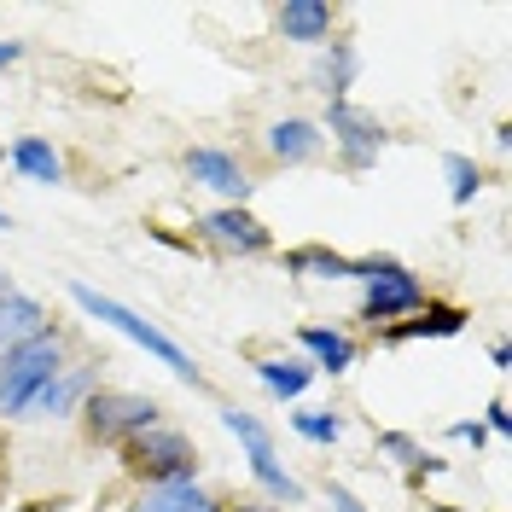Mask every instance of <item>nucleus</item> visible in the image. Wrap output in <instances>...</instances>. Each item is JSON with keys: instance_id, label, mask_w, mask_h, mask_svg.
<instances>
[{"instance_id": "14", "label": "nucleus", "mask_w": 512, "mask_h": 512, "mask_svg": "<svg viewBox=\"0 0 512 512\" xmlns=\"http://www.w3.org/2000/svg\"><path fill=\"white\" fill-rule=\"evenodd\" d=\"M251 367H256V379L268 384V396H280V402H297L315 384V367L303 355H256Z\"/></svg>"}, {"instance_id": "4", "label": "nucleus", "mask_w": 512, "mask_h": 512, "mask_svg": "<svg viewBox=\"0 0 512 512\" xmlns=\"http://www.w3.org/2000/svg\"><path fill=\"white\" fill-rule=\"evenodd\" d=\"M355 280L367 286V297H361V320H367L373 332H379V326H396L402 315H414V309L431 303L425 286H419L396 256H355Z\"/></svg>"}, {"instance_id": "31", "label": "nucleus", "mask_w": 512, "mask_h": 512, "mask_svg": "<svg viewBox=\"0 0 512 512\" xmlns=\"http://www.w3.org/2000/svg\"><path fill=\"white\" fill-rule=\"evenodd\" d=\"M0 163H6V146H0Z\"/></svg>"}, {"instance_id": "28", "label": "nucleus", "mask_w": 512, "mask_h": 512, "mask_svg": "<svg viewBox=\"0 0 512 512\" xmlns=\"http://www.w3.org/2000/svg\"><path fill=\"white\" fill-rule=\"evenodd\" d=\"M222 512H274V507H256V501H239V507H222Z\"/></svg>"}, {"instance_id": "16", "label": "nucleus", "mask_w": 512, "mask_h": 512, "mask_svg": "<svg viewBox=\"0 0 512 512\" xmlns=\"http://www.w3.org/2000/svg\"><path fill=\"white\" fill-rule=\"evenodd\" d=\"M88 396H94V361H88V367H59V373H53V384L35 396V408L59 419V414H76Z\"/></svg>"}, {"instance_id": "11", "label": "nucleus", "mask_w": 512, "mask_h": 512, "mask_svg": "<svg viewBox=\"0 0 512 512\" xmlns=\"http://www.w3.org/2000/svg\"><path fill=\"white\" fill-rule=\"evenodd\" d=\"M297 344H303V361L315 373H350L355 367V338L350 332H332V326H297Z\"/></svg>"}, {"instance_id": "10", "label": "nucleus", "mask_w": 512, "mask_h": 512, "mask_svg": "<svg viewBox=\"0 0 512 512\" xmlns=\"http://www.w3.org/2000/svg\"><path fill=\"white\" fill-rule=\"evenodd\" d=\"M262 146H268L274 163L297 169V163H315L320 152H326V134H320V123H309V117H280V123L262 128Z\"/></svg>"}, {"instance_id": "1", "label": "nucleus", "mask_w": 512, "mask_h": 512, "mask_svg": "<svg viewBox=\"0 0 512 512\" xmlns=\"http://www.w3.org/2000/svg\"><path fill=\"white\" fill-rule=\"evenodd\" d=\"M117 460L134 483L146 489H175V483H198V448L187 431L175 425H152V431H134L128 443H117Z\"/></svg>"}, {"instance_id": "24", "label": "nucleus", "mask_w": 512, "mask_h": 512, "mask_svg": "<svg viewBox=\"0 0 512 512\" xmlns=\"http://www.w3.org/2000/svg\"><path fill=\"white\" fill-rule=\"evenodd\" d=\"M448 437H460V443L478 448L483 443V425H478V419H460V425H448Z\"/></svg>"}, {"instance_id": "8", "label": "nucleus", "mask_w": 512, "mask_h": 512, "mask_svg": "<svg viewBox=\"0 0 512 512\" xmlns=\"http://www.w3.org/2000/svg\"><path fill=\"white\" fill-rule=\"evenodd\" d=\"M198 239H204L210 251H222V256H262L268 245H274V233L256 222L245 204H222V210L198 216Z\"/></svg>"}, {"instance_id": "17", "label": "nucleus", "mask_w": 512, "mask_h": 512, "mask_svg": "<svg viewBox=\"0 0 512 512\" xmlns=\"http://www.w3.org/2000/svg\"><path fill=\"white\" fill-rule=\"evenodd\" d=\"M460 326H466V309H454V303H425V309H414V320L384 326V338H396V344H408V338H454Z\"/></svg>"}, {"instance_id": "6", "label": "nucleus", "mask_w": 512, "mask_h": 512, "mask_svg": "<svg viewBox=\"0 0 512 512\" xmlns=\"http://www.w3.org/2000/svg\"><path fill=\"white\" fill-rule=\"evenodd\" d=\"M222 425L239 437V443H245V460H251V478L262 483V495H268V501H286V507H297V501H303V483L280 466V454H274V431H268L256 414H245V408H222Z\"/></svg>"}, {"instance_id": "18", "label": "nucleus", "mask_w": 512, "mask_h": 512, "mask_svg": "<svg viewBox=\"0 0 512 512\" xmlns=\"http://www.w3.org/2000/svg\"><path fill=\"white\" fill-rule=\"evenodd\" d=\"M286 274H309V280H355V256L332 251V245H291Z\"/></svg>"}, {"instance_id": "20", "label": "nucleus", "mask_w": 512, "mask_h": 512, "mask_svg": "<svg viewBox=\"0 0 512 512\" xmlns=\"http://www.w3.org/2000/svg\"><path fill=\"white\" fill-rule=\"evenodd\" d=\"M291 431L303 437V443L315 448H332L344 437V414H332V408H309V414H291Z\"/></svg>"}, {"instance_id": "13", "label": "nucleus", "mask_w": 512, "mask_h": 512, "mask_svg": "<svg viewBox=\"0 0 512 512\" xmlns=\"http://www.w3.org/2000/svg\"><path fill=\"white\" fill-rule=\"evenodd\" d=\"M47 332V309L35 303L30 291H6L0 297V350H12V344H30V338H41Z\"/></svg>"}, {"instance_id": "23", "label": "nucleus", "mask_w": 512, "mask_h": 512, "mask_svg": "<svg viewBox=\"0 0 512 512\" xmlns=\"http://www.w3.org/2000/svg\"><path fill=\"white\" fill-rule=\"evenodd\" d=\"M326 507L332 512H367V501L355 495L350 483H326Z\"/></svg>"}, {"instance_id": "27", "label": "nucleus", "mask_w": 512, "mask_h": 512, "mask_svg": "<svg viewBox=\"0 0 512 512\" xmlns=\"http://www.w3.org/2000/svg\"><path fill=\"white\" fill-rule=\"evenodd\" d=\"M187 512H222V501H216V495H204V489H198V495H192V507Z\"/></svg>"}, {"instance_id": "12", "label": "nucleus", "mask_w": 512, "mask_h": 512, "mask_svg": "<svg viewBox=\"0 0 512 512\" xmlns=\"http://www.w3.org/2000/svg\"><path fill=\"white\" fill-rule=\"evenodd\" d=\"M274 24L286 41L297 47H320V41H332V6L326 0H286L280 12H274Z\"/></svg>"}, {"instance_id": "21", "label": "nucleus", "mask_w": 512, "mask_h": 512, "mask_svg": "<svg viewBox=\"0 0 512 512\" xmlns=\"http://www.w3.org/2000/svg\"><path fill=\"white\" fill-rule=\"evenodd\" d=\"M443 175H448V198H454V204H472V198L483 192V169L466 158V152H448Z\"/></svg>"}, {"instance_id": "19", "label": "nucleus", "mask_w": 512, "mask_h": 512, "mask_svg": "<svg viewBox=\"0 0 512 512\" xmlns=\"http://www.w3.org/2000/svg\"><path fill=\"white\" fill-rule=\"evenodd\" d=\"M355 47L350 41H326V59H320V70H315V82H320V94L326 99H350V88H355Z\"/></svg>"}, {"instance_id": "26", "label": "nucleus", "mask_w": 512, "mask_h": 512, "mask_svg": "<svg viewBox=\"0 0 512 512\" xmlns=\"http://www.w3.org/2000/svg\"><path fill=\"white\" fill-rule=\"evenodd\" d=\"M18 59H24V41H0V70L18 64Z\"/></svg>"}, {"instance_id": "15", "label": "nucleus", "mask_w": 512, "mask_h": 512, "mask_svg": "<svg viewBox=\"0 0 512 512\" xmlns=\"http://www.w3.org/2000/svg\"><path fill=\"white\" fill-rule=\"evenodd\" d=\"M6 158H12V169H18L24 181H41V187H59L64 181V158L41 140V134H18V140L6 146Z\"/></svg>"}, {"instance_id": "25", "label": "nucleus", "mask_w": 512, "mask_h": 512, "mask_svg": "<svg viewBox=\"0 0 512 512\" xmlns=\"http://www.w3.org/2000/svg\"><path fill=\"white\" fill-rule=\"evenodd\" d=\"M489 431H501V437L512 431V408H507V402H495V408H489Z\"/></svg>"}, {"instance_id": "29", "label": "nucleus", "mask_w": 512, "mask_h": 512, "mask_svg": "<svg viewBox=\"0 0 512 512\" xmlns=\"http://www.w3.org/2000/svg\"><path fill=\"white\" fill-rule=\"evenodd\" d=\"M0 227H12V216H6V204H0Z\"/></svg>"}, {"instance_id": "3", "label": "nucleus", "mask_w": 512, "mask_h": 512, "mask_svg": "<svg viewBox=\"0 0 512 512\" xmlns=\"http://www.w3.org/2000/svg\"><path fill=\"white\" fill-rule=\"evenodd\" d=\"M64 367V332H41L30 344H12V350H0V414H30L35 396L53 384V373Z\"/></svg>"}, {"instance_id": "7", "label": "nucleus", "mask_w": 512, "mask_h": 512, "mask_svg": "<svg viewBox=\"0 0 512 512\" xmlns=\"http://www.w3.org/2000/svg\"><path fill=\"white\" fill-rule=\"evenodd\" d=\"M320 134H332V146H338V158H344L350 175H367V169L379 163L384 140H390V128H384L373 111L350 105V99H326V123H320Z\"/></svg>"}, {"instance_id": "2", "label": "nucleus", "mask_w": 512, "mask_h": 512, "mask_svg": "<svg viewBox=\"0 0 512 512\" xmlns=\"http://www.w3.org/2000/svg\"><path fill=\"white\" fill-rule=\"evenodd\" d=\"M70 297H76V309H82V315H94V320H105V326H117L128 344H140L146 355H158V361L169 367V373H175V379H187L192 390H204V373H198V361H192V355L181 350L175 338H169V332H158V326H152L146 315H134L128 303H117V297H105V291H94V286H82V280L70 286Z\"/></svg>"}, {"instance_id": "9", "label": "nucleus", "mask_w": 512, "mask_h": 512, "mask_svg": "<svg viewBox=\"0 0 512 512\" xmlns=\"http://www.w3.org/2000/svg\"><path fill=\"white\" fill-rule=\"evenodd\" d=\"M187 175L192 181H198V187H210V192H222L227 204H245V198H251V169H245V163L233 158V152H222V146H192L187 158Z\"/></svg>"}, {"instance_id": "5", "label": "nucleus", "mask_w": 512, "mask_h": 512, "mask_svg": "<svg viewBox=\"0 0 512 512\" xmlns=\"http://www.w3.org/2000/svg\"><path fill=\"white\" fill-rule=\"evenodd\" d=\"M82 425H88L94 443L117 448V443H128L134 431L163 425V408H158V396H140V390H94V396L82 402Z\"/></svg>"}, {"instance_id": "22", "label": "nucleus", "mask_w": 512, "mask_h": 512, "mask_svg": "<svg viewBox=\"0 0 512 512\" xmlns=\"http://www.w3.org/2000/svg\"><path fill=\"white\" fill-rule=\"evenodd\" d=\"M379 448L396 460V466H408V472H437V466H443V460H437V454H425L408 431H379Z\"/></svg>"}, {"instance_id": "30", "label": "nucleus", "mask_w": 512, "mask_h": 512, "mask_svg": "<svg viewBox=\"0 0 512 512\" xmlns=\"http://www.w3.org/2000/svg\"><path fill=\"white\" fill-rule=\"evenodd\" d=\"M6 291H12V280H6V274H0V297H6Z\"/></svg>"}]
</instances>
